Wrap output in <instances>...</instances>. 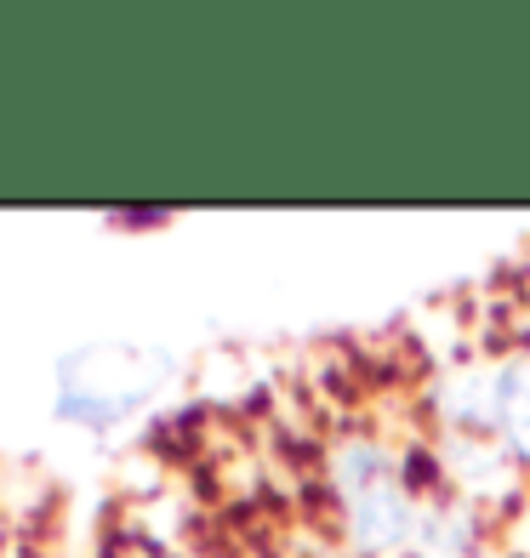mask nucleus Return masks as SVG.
I'll return each instance as SVG.
<instances>
[{"label": "nucleus", "mask_w": 530, "mask_h": 558, "mask_svg": "<svg viewBox=\"0 0 530 558\" xmlns=\"http://www.w3.org/2000/svg\"><path fill=\"white\" fill-rule=\"evenodd\" d=\"M171 383V360L132 342H92L58 365V416L74 427H115Z\"/></svg>", "instance_id": "obj_1"}, {"label": "nucleus", "mask_w": 530, "mask_h": 558, "mask_svg": "<svg viewBox=\"0 0 530 558\" xmlns=\"http://www.w3.org/2000/svg\"><path fill=\"white\" fill-rule=\"evenodd\" d=\"M332 485L348 507V536L360 553L383 558L417 536V501L406 478L394 473V456L376 439H342L332 450Z\"/></svg>", "instance_id": "obj_2"}, {"label": "nucleus", "mask_w": 530, "mask_h": 558, "mask_svg": "<svg viewBox=\"0 0 530 558\" xmlns=\"http://www.w3.org/2000/svg\"><path fill=\"white\" fill-rule=\"evenodd\" d=\"M496 371H457L450 383L439 388V416L457 427V434L479 439V434H496Z\"/></svg>", "instance_id": "obj_3"}, {"label": "nucleus", "mask_w": 530, "mask_h": 558, "mask_svg": "<svg viewBox=\"0 0 530 558\" xmlns=\"http://www.w3.org/2000/svg\"><path fill=\"white\" fill-rule=\"evenodd\" d=\"M496 439L508 450V462L530 473V360H514L496 371Z\"/></svg>", "instance_id": "obj_4"}, {"label": "nucleus", "mask_w": 530, "mask_h": 558, "mask_svg": "<svg viewBox=\"0 0 530 558\" xmlns=\"http://www.w3.org/2000/svg\"><path fill=\"white\" fill-rule=\"evenodd\" d=\"M445 456H450V473H457L473 496H496V490L514 478L508 450H491V445H479V439H468V434L450 439V445H445Z\"/></svg>", "instance_id": "obj_5"}]
</instances>
